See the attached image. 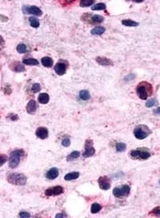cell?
<instances>
[{
    "label": "cell",
    "instance_id": "cell-1",
    "mask_svg": "<svg viewBox=\"0 0 160 218\" xmlns=\"http://www.w3.org/2000/svg\"><path fill=\"white\" fill-rule=\"evenodd\" d=\"M153 92V89L152 84L146 81L140 83L136 86V93L141 100H147V97L152 95Z\"/></svg>",
    "mask_w": 160,
    "mask_h": 218
},
{
    "label": "cell",
    "instance_id": "cell-2",
    "mask_svg": "<svg viewBox=\"0 0 160 218\" xmlns=\"http://www.w3.org/2000/svg\"><path fill=\"white\" fill-rule=\"evenodd\" d=\"M25 153L22 149H18V150H15L13 152H11L10 157L9 159V166L15 169L19 165L22 158L24 156Z\"/></svg>",
    "mask_w": 160,
    "mask_h": 218
},
{
    "label": "cell",
    "instance_id": "cell-3",
    "mask_svg": "<svg viewBox=\"0 0 160 218\" xmlns=\"http://www.w3.org/2000/svg\"><path fill=\"white\" fill-rule=\"evenodd\" d=\"M7 181L13 185L23 186L27 182V177L22 173H12L8 176Z\"/></svg>",
    "mask_w": 160,
    "mask_h": 218
},
{
    "label": "cell",
    "instance_id": "cell-4",
    "mask_svg": "<svg viewBox=\"0 0 160 218\" xmlns=\"http://www.w3.org/2000/svg\"><path fill=\"white\" fill-rule=\"evenodd\" d=\"M148 149L146 148H138L136 150H132L129 154L130 157L133 159H139V160H145L151 157V154L147 151Z\"/></svg>",
    "mask_w": 160,
    "mask_h": 218
},
{
    "label": "cell",
    "instance_id": "cell-5",
    "mask_svg": "<svg viewBox=\"0 0 160 218\" xmlns=\"http://www.w3.org/2000/svg\"><path fill=\"white\" fill-rule=\"evenodd\" d=\"M151 133L152 131L149 128L143 125H139L134 130V135L136 136V139H139V140H143L147 138Z\"/></svg>",
    "mask_w": 160,
    "mask_h": 218
},
{
    "label": "cell",
    "instance_id": "cell-6",
    "mask_svg": "<svg viewBox=\"0 0 160 218\" xmlns=\"http://www.w3.org/2000/svg\"><path fill=\"white\" fill-rule=\"evenodd\" d=\"M82 20L84 21L88 22V23H89V24H98V23L103 22L104 18L101 15H92L90 13H85L82 16Z\"/></svg>",
    "mask_w": 160,
    "mask_h": 218
},
{
    "label": "cell",
    "instance_id": "cell-7",
    "mask_svg": "<svg viewBox=\"0 0 160 218\" xmlns=\"http://www.w3.org/2000/svg\"><path fill=\"white\" fill-rule=\"evenodd\" d=\"M113 195L116 198L127 197L130 193V187L129 185H124L122 187H115L112 191Z\"/></svg>",
    "mask_w": 160,
    "mask_h": 218
},
{
    "label": "cell",
    "instance_id": "cell-8",
    "mask_svg": "<svg viewBox=\"0 0 160 218\" xmlns=\"http://www.w3.org/2000/svg\"><path fill=\"white\" fill-rule=\"evenodd\" d=\"M95 153H96V150L93 147V142L90 139L86 140L85 148V152L83 154V156L85 158H89V157H91V156L94 155Z\"/></svg>",
    "mask_w": 160,
    "mask_h": 218
},
{
    "label": "cell",
    "instance_id": "cell-9",
    "mask_svg": "<svg viewBox=\"0 0 160 218\" xmlns=\"http://www.w3.org/2000/svg\"><path fill=\"white\" fill-rule=\"evenodd\" d=\"M22 11L24 14H27V15L31 14V15H38V16H41L43 15L42 11L37 6H23Z\"/></svg>",
    "mask_w": 160,
    "mask_h": 218
},
{
    "label": "cell",
    "instance_id": "cell-10",
    "mask_svg": "<svg viewBox=\"0 0 160 218\" xmlns=\"http://www.w3.org/2000/svg\"><path fill=\"white\" fill-rule=\"evenodd\" d=\"M63 192H64L63 187H61V186H56V187H50V188L46 189L45 195L48 196V197H50V196H57V195H60V194L63 193Z\"/></svg>",
    "mask_w": 160,
    "mask_h": 218
},
{
    "label": "cell",
    "instance_id": "cell-11",
    "mask_svg": "<svg viewBox=\"0 0 160 218\" xmlns=\"http://www.w3.org/2000/svg\"><path fill=\"white\" fill-rule=\"evenodd\" d=\"M99 187L102 190H108L111 187V181L107 177H101L98 179Z\"/></svg>",
    "mask_w": 160,
    "mask_h": 218
},
{
    "label": "cell",
    "instance_id": "cell-12",
    "mask_svg": "<svg viewBox=\"0 0 160 218\" xmlns=\"http://www.w3.org/2000/svg\"><path fill=\"white\" fill-rule=\"evenodd\" d=\"M66 67H67V64L62 62V61H61L54 66V72L57 73L58 75L61 76L66 72Z\"/></svg>",
    "mask_w": 160,
    "mask_h": 218
},
{
    "label": "cell",
    "instance_id": "cell-13",
    "mask_svg": "<svg viewBox=\"0 0 160 218\" xmlns=\"http://www.w3.org/2000/svg\"><path fill=\"white\" fill-rule=\"evenodd\" d=\"M36 135L40 139H46L49 136V130L45 127H39L36 130Z\"/></svg>",
    "mask_w": 160,
    "mask_h": 218
},
{
    "label": "cell",
    "instance_id": "cell-14",
    "mask_svg": "<svg viewBox=\"0 0 160 218\" xmlns=\"http://www.w3.org/2000/svg\"><path fill=\"white\" fill-rule=\"evenodd\" d=\"M26 109H27V114H34L35 112H36V110L38 109L37 102H36L34 100H31V101L27 103V105Z\"/></svg>",
    "mask_w": 160,
    "mask_h": 218
},
{
    "label": "cell",
    "instance_id": "cell-15",
    "mask_svg": "<svg viewBox=\"0 0 160 218\" xmlns=\"http://www.w3.org/2000/svg\"><path fill=\"white\" fill-rule=\"evenodd\" d=\"M59 176V170L57 168H51L48 170V172L46 173V177L49 180H54L56 177Z\"/></svg>",
    "mask_w": 160,
    "mask_h": 218
},
{
    "label": "cell",
    "instance_id": "cell-16",
    "mask_svg": "<svg viewBox=\"0 0 160 218\" xmlns=\"http://www.w3.org/2000/svg\"><path fill=\"white\" fill-rule=\"evenodd\" d=\"M96 62H97V63H99L100 65H101V66H107H107H112L113 64L112 60L108 59L107 57H103V56L97 57L96 58Z\"/></svg>",
    "mask_w": 160,
    "mask_h": 218
},
{
    "label": "cell",
    "instance_id": "cell-17",
    "mask_svg": "<svg viewBox=\"0 0 160 218\" xmlns=\"http://www.w3.org/2000/svg\"><path fill=\"white\" fill-rule=\"evenodd\" d=\"M10 68L15 71V72H17V73H21V72H23L25 71V67L22 66L21 63H19L18 62H14L10 65Z\"/></svg>",
    "mask_w": 160,
    "mask_h": 218
},
{
    "label": "cell",
    "instance_id": "cell-18",
    "mask_svg": "<svg viewBox=\"0 0 160 218\" xmlns=\"http://www.w3.org/2000/svg\"><path fill=\"white\" fill-rule=\"evenodd\" d=\"M41 62H42V65L45 67H51L53 66V60L49 56L43 57L41 60Z\"/></svg>",
    "mask_w": 160,
    "mask_h": 218
},
{
    "label": "cell",
    "instance_id": "cell-19",
    "mask_svg": "<svg viewBox=\"0 0 160 218\" xmlns=\"http://www.w3.org/2000/svg\"><path fill=\"white\" fill-rule=\"evenodd\" d=\"M50 101V96L47 93H42L38 95V102L41 104H47Z\"/></svg>",
    "mask_w": 160,
    "mask_h": 218
},
{
    "label": "cell",
    "instance_id": "cell-20",
    "mask_svg": "<svg viewBox=\"0 0 160 218\" xmlns=\"http://www.w3.org/2000/svg\"><path fill=\"white\" fill-rule=\"evenodd\" d=\"M106 31V29L103 27H96L91 30V34L93 35H101L102 33H104Z\"/></svg>",
    "mask_w": 160,
    "mask_h": 218
},
{
    "label": "cell",
    "instance_id": "cell-21",
    "mask_svg": "<svg viewBox=\"0 0 160 218\" xmlns=\"http://www.w3.org/2000/svg\"><path fill=\"white\" fill-rule=\"evenodd\" d=\"M79 177V173L78 172H71L68 173L65 176L64 179L66 181H72V180H75L78 179Z\"/></svg>",
    "mask_w": 160,
    "mask_h": 218
},
{
    "label": "cell",
    "instance_id": "cell-22",
    "mask_svg": "<svg viewBox=\"0 0 160 218\" xmlns=\"http://www.w3.org/2000/svg\"><path fill=\"white\" fill-rule=\"evenodd\" d=\"M122 24H123L124 26H126V27H137L139 25L138 22L133 21V20H130V19L123 20V21H122Z\"/></svg>",
    "mask_w": 160,
    "mask_h": 218
},
{
    "label": "cell",
    "instance_id": "cell-23",
    "mask_svg": "<svg viewBox=\"0 0 160 218\" xmlns=\"http://www.w3.org/2000/svg\"><path fill=\"white\" fill-rule=\"evenodd\" d=\"M79 97H80V99L83 100V101H88V100L90 98V95H89V92L88 90H81V91H80V93H79Z\"/></svg>",
    "mask_w": 160,
    "mask_h": 218
},
{
    "label": "cell",
    "instance_id": "cell-24",
    "mask_svg": "<svg viewBox=\"0 0 160 218\" xmlns=\"http://www.w3.org/2000/svg\"><path fill=\"white\" fill-rule=\"evenodd\" d=\"M23 63L28 66H37L38 65V62L36 59L33 58H29V59H24L23 60Z\"/></svg>",
    "mask_w": 160,
    "mask_h": 218
},
{
    "label": "cell",
    "instance_id": "cell-25",
    "mask_svg": "<svg viewBox=\"0 0 160 218\" xmlns=\"http://www.w3.org/2000/svg\"><path fill=\"white\" fill-rule=\"evenodd\" d=\"M78 157H79V152L74 151V152H73L72 154H70L69 155L66 157V160H67L68 162H70V161H73V160L77 159Z\"/></svg>",
    "mask_w": 160,
    "mask_h": 218
},
{
    "label": "cell",
    "instance_id": "cell-26",
    "mask_svg": "<svg viewBox=\"0 0 160 218\" xmlns=\"http://www.w3.org/2000/svg\"><path fill=\"white\" fill-rule=\"evenodd\" d=\"M29 21H30V25L34 28H38L39 27V21L36 18V17H30L29 18Z\"/></svg>",
    "mask_w": 160,
    "mask_h": 218
},
{
    "label": "cell",
    "instance_id": "cell-27",
    "mask_svg": "<svg viewBox=\"0 0 160 218\" xmlns=\"http://www.w3.org/2000/svg\"><path fill=\"white\" fill-rule=\"evenodd\" d=\"M101 210V205H99L98 203H94L91 206V209H90L91 213H93V214H96L97 212H99Z\"/></svg>",
    "mask_w": 160,
    "mask_h": 218
},
{
    "label": "cell",
    "instance_id": "cell-28",
    "mask_svg": "<svg viewBox=\"0 0 160 218\" xmlns=\"http://www.w3.org/2000/svg\"><path fill=\"white\" fill-rule=\"evenodd\" d=\"M106 9V4L103 3H100V4H96L93 7H92V11H102Z\"/></svg>",
    "mask_w": 160,
    "mask_h": 218
},
{
    "label": "cell",
    "instance_id": "cell-29",
    "mask_svg": "<svg viewBox=\"0 0 160 218\" xmlns=\"http://www.w3.org/2000/svg\"><path fill=\"white\" fill-rule=\"evenodd\" d=\"M94 4V0H81L80 1V6L81 7H88Z\"/></svg>",
    "mask_w": 160,
    "mask_h": 218
},
{
    "label": "cell",
    "instance_id": "cell-30",
    "mask_svg": "<svg viewBox=\"0 0 160 218\" xmlns=\"http://www.w3.org/2000/svg\"><path fill=\"white\" fill-rule=\"evenodd\" d=\"M126 149V144L124 142H118L116 145V150L117 152H124Z\"/></svg>",
    "mask_w": 160,
    "mask_h": 218
},
{
    "label": "cell",
    "instance_id": "cell-31",
    "mask_svg": "<svg viewBox=\"0 0 160 218\" xmlns=\"http://www.w3.org/2000/svg\"><path fill=\"white\" fill-rule=\"evenodd\" d=\"M16 50H17V51L19 52L20 54H24V53L27 52V46L25 44H23V43H20L17 46Z\"/></svg>",
    "mask_w": 160,
    "mask_h": 218
},
{
    "label": "cell",
    "instance_id": "cell-32",
    "mask_svg": "<svg viewBox=\"0 0 160 218\" xmlns=\"http://www.w3.org/2000/svg\"><path fill=\"white\" fill-rule=\"evenodd\" d=\"M150 215L155 216V217H160V206L155 207L151 212L149 213Z\"/></svg>",
    "mask_w": 160,
    "mask_h": 218
},
{
    "label": "cell",
    "instance_id": "cell-33",
    "mask_svg": "<svg viewBox=\"0 0 160 218\" xmlns=\"http://www.w3.org/2000/svg\"><path fill=\"white\" fill-rule=\"evenodd\" d=\"M40 90H41V86H40L39 83H34V84L32 85V90L33 93H38V91H40Z\"/></svg>",
    "mask_w": 160,
    "mask_h": 218
},
{
    "label": "cell",
    "instance_id": "cell-34",
    "mask_svg": "<svg viewBox=\"0 0 160 218\" xmlns=\"http://www.w3.org/2000/svg\"><path fill=\"white\" fill-rule=\"evenodd\" d=\"M156 104H157V100H155V99H150V100H148V101L147 102L146 107H152L155 106Z\"/></svg>",
    "mask_w": 160,
    "mask_h": 218
},
{
    "label": "cell",
    "instance_id": "cell-35",
    "mask_svg": "<svg viewBox=\"0 0 160 218\" xmlns=\"http://www.w3.org/2000/svg\"><path fill=\"white\" fill-rule=\"evenodd\" d=\"M62 146L63 147H69L70 146V143H71V142H70V139L68 138V137H66L64 138L63 140H62Z\"/></svg>",
    "mask_w": 160,
    "mask_h": 218
},
{
    "label": "cell",
    "instance_id": "cell-36",
    "mask_svg": "<svg viewBox=\"0 0 160 218\" xmlns=\"http://www.w3.org/2000/svg\"><path fill=\"white\" fill-rule=\"evenodd\" d=\"M8 118H10V120H12V121H16L19 119V117L17 114H8Z\"/></svg>",
    "mask_w": 160,
    "mask_h": 218
},
{
    "label": "cell",
    "instance_id": "cell-37",
    "mask_svg": "<svg viewBox=\"0 0 160 218\" xmlns=\"http://www.w3.org/2000/svg\"><path fill=\"white\" fill-rule=\"evenodd\" d=\"M20 217L22 218H28L31 217V215L29 214V213H27V212H26V211H22L21 213H20Z\"/></svg>",
    "mask_w": 160,
    "mask_h": 218
},
{
    "label": "cell",
    "instance_id": "cell-38",
    "mask_svg": "<svg viewBox=\"0 0 160 218\" xmlns=\"http://www.w3.org/2000/svg\"><path fill=\"white\" fill-rule=\"evenodd\" d=\"M1 161H0V165L2 166L5 162H6V160H7V156L5 155V154H1Z\"/></svg>",
    "mask_w": 160,
    "mask_h": 218
},
{
    "label": "cell",
    "instance_id": "cell-39",
    "mask_svg": "<svg viewBox=\"0 0 160 218\" xmlns=\"http://www.w3.org/2000/svg\"><path fill=\"white\" fill-rule=\"evenodd\" d=\"M4 90V93L6 94V95H10V94H11V89L9 84H7V85H6V87L4 88V90Z\"/></svg>",
    "mask_w": 160,
    "mask_h": 218
},
{
    "label": "cell",
    "instance_id": "cell-40",
    "mask_svg": "<svg viewBox=\"0 0 160 218\" xmlns=\"http://www.w3.org/2000/svg\"><path fill=\"white\" fill-rule=\"evenodd\" d=\"M153 113H154L155 114H160V107H158L157 109H155Z\"/></svg>",
    "mask_w": 160,
    "mask_h": 218
},
{
    "label": "cell",
    "instance_id": "cell-41",
    "mask_svg": "<svg viewBox=\"0 0 160 218\" xmlns=\"http://www.w3.org/2000/svg\"><path fill=\"white\" fill-rule=\"evenodd\" d=\"M134 78H135V76H134V75H132V74H129V77L125 78V80H129V79H134Z\"/></svg>",
    "mask_w": 160,
    "mask_h": 218
},
{
    "label": "cell",
    "instance_id": "cell-42",
    "mask_svg": "<svg viewBox=\"0 0 160 218\" xmlns=\"http://www.w3.org/2000/svg\"><path fill=\"white\" fill-rule=\"evenodd\" d=\"M65 215L64 214H57L56 216H55V217L56 218H59V217H64Z\"/></svg>",
    "mask_w": 160,
    "mask_h": 218
},
{
    "label": "cell",
    "instance_id": "cell-43",
    "mask_svg": "<svg viewBox=\"0 0 160 218\" xmlns=\"http://www.w3.org/2000/svg\"><path fill=\"white\" fill-rule=\"evenodd\" d=\"M159 184H160V181H159Z\"/></svg>",
    "mask_w": 160,
    "mask_h": 218
}]
</instances>
